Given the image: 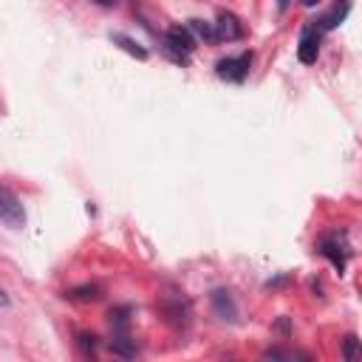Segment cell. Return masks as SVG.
<instances>
[{
    "instance_id": "obj_7",
    "label": "cell",
    "mask_w": 362,
    "mask_h": 362,
    "mask_svg": "<svg viewBox=\"0 0 362 362\" xmlns=\"http://www.w3.org/2000/svg\"><path fill=\"white\" fill-rule=\"evenodd\" d=\"M348 11H351V3H348V0L334 3V8L317 20V28H320V31H331V28H337V25L345 20V14H348Z\"/></svg>"
},
{
    "instance_id": "obj_6",
    "label": "cell",
    "mask_w": 362,
    "mask_h": 362,
    "mask_svg": "<svg viewBox=\"0 0 362 362\" xmlns=\"http://www.w3.org/2000/svg\"><path fill=\"white\" fill-rule=\"evenodd\" d=\"M209 300H212V308L221 320H238V305H235V300L226 288H215Z\"/></svg>"
},
{
    "instance_id": "obj_2",
    "label": "cell",
    "mask_w": 362,
    "mask_h": 362,
    "mask_svg": "<svg viewBox=\"0 0 362 362\" xmlns=\"http://www.w3.org/2000/svg\"><path fill=\"white\" fill-rule=\"evenodd\" d=\"M0 221L8 223L11 229L25 226V209H23V201H20L8 187H0Z\"/></svg>"
},
{
    "instance_id": "obj_13",
    "label": "cell",
    "mask_w": 362,
    "mask_h": 362,
    "mask_svg": "<svg viewBox=\"0 0 362 362\" xmlns=\"http://www.w3.org/2000/svg\"><path fill=\"white\" fill-rule=\"evenodd\" d=\"M356 354H359V339H356V334H348L342 339V356L345 359H356Z\"/></svg>"
},
{
    "instance_id": "obj_9",
    "label": "cell",
    "mask_w": 362,
    "mask_h": 362,
    "mask_svg": "<svg viewBox=\"0 0 362 362\" xmlns=\"http://www.w3.org/2000/svg\"><path fill=\"white\" fill-rule=\"evenodd\" d=\"M110 351H113L116 356H124V359H130V356H136V342L127 337V331H113V339H110Z\"/></svg>"
},
{
    "instance_id": "obj_19",
    "label": "cell",
    "mask_w": 362,
    "mask_h": 362,
    "mask_svg": "<svg viewBox=\"0 0 362 362\" xmlns=\"http://www.w3.org/2000/svg\"><path fill=\"white\" fill-rule=\"evenodd\" d=\"M300 3H303V6H308V8H311V6H317V3H320V0H300Z\"/></svg>"
},
{
    "instance_id": "obj_15",
    "label": "cell",
    "mask_w": 362,
    "mask_h": 362,
    "mask_svg": "<svg viewBox=\"0 0 362 362\" xmlns=\"http://www.w3.org/2000/svg\"><path fill=\"white\" fill-rule=\"evenodd\" d=\"M96 337H88V334H79V345H82V351L85 354H93L96 351V342H93Z\"/></svg>"
},
{
    "instance_id": "obj_5",
    "label": "cell",
    "mask_w": 362,
    "mask_h": 362,
    "mask_svg": "<svg viewBox=\"0 0 362 362\" xmlns=\"http://www.w3.org/2000/svg\"><path fill=\"white\" fill-rule=\"evenodd\" d=\"M317 54H320V31L305 28L300 37V45H297V57H300V62L311 65V62H317Z\"/></svg>"
},
{
    "instance_id": "obj_12",
    "label": "cell",
    "mask_w": 362,
    "mask_h": 362,
    "mask_svg": "<svg viewBox=\"0 0 362 362\" xmlns=\"http://www.w3.org/2000/svg\"><path fill=\"white\" fill-rule=\"evenodd\" d=\"M187 28H189V34H195L198 40H206V42L215 40V28H212V23H206V20H189Z\"/></svg>"
},
{
    "instance_id": "obj_10",
    "label": "cell",
    "mask_w": 362,
    "mask_h": 362,
    "mask_svg": "<svg viewBox=\"0 0 362 362\" xmlns=\"http://www.w3.org/2000/svg\"><path fill=\"white\" fill-rule=\"evenodd\" d=\"M65 297H68V300H76V303H93V300L102 297V288L90 283V286H79V288L65 291Z\"/></svg>"
},
{
    "instance_id": "obj_17",
    "label": "cell",
    "mask_w": 362,
    "mask_h": 362,
    "mask_svg": "<svg viewBox=\"0 0 362 362\" xmlns=\"http://www.w3.org/2000/svg\"><path fill=\"white\" fill-rule=\"evenodd\" d=\"M93 3H96V6H105V8H107V6H113L116 0H93Z\"/></svg>"
},
{
    "instance_id": "obj_4",
    "label": "cell",
    "mask_w": 362,
    "mask_h": 362,
    "mask_svg": "<svg viewBox=\"0 0 362 362\" xmlns=\"http://www.w3.org/2000/svg\"><path fill=\"white\" fill-rule=\"evenodd\" d=\"M212 28H215V40H240V34H243L238 17L229 11H221L218 20L212 23Z\"/></svg>"
},
{
    "instance_id": "obj_1",
    "label": "cell",
    "mask_w": 362,
    "mask_h": 362,
    "mask_svg": "<svg viewBox=\"0 0 362 362\" xmlns=\"http://www.w3.org/2000/svg\"><path fill=\"white\" fill-rule=\"evenodd\" d=\"M164 42H167V51L175 59H181V62H187L189 59V51L195 48V37L189 34L187 25H170L167 34H164Z\"/></svg>"
},
{
    "instance_id": "obj_11",
    "label": "cell",
    "mask_w": 362,
    "mask_h": 362,
    "mask_svg": "<svg viewBox=\"0 0 362 362\" xmlns=\"http://www.w3.org/2000/svg\"><path fill=\"white\" fill-rule=\"evenodd\" d=\"M110 40H113L116 45H122L130 57H136V59H147V51H144L136 40H130V37H124V34H110Z\"/></svg>"
},
{
    "instance_id": "obj_16",
    "label": "cell",
    "mask_w": 362,
    "mask_h": 362,
    "mask_svg": "<svg viewBox=\"0 0 362 362\" xmlns=\"http://www.w3.org/2000/svg\"><path fill=\"white\" fill-rule=\"evenodd\" d=\"M0 305H8V294H6V288H0Z\"/></svg>"
},
{
    "instance_id": "obj_18",
    "label": "cell",
    "mask_w": 362,
    "mask_h": 362,
    "mask_svg": "<svg viewBox=\"0 0 362 362\" xmlns=\"http://www.w3.org/2000/svg\"><path fill=\"white\" fill-rule=\"evenodd\" d=\"M286 6H288V0H277V8L280 11H286Z\"/></svg>"
},
{
    "instance_id": "obj_14",
    "label": "cell",
    "mask_w": 362,
    "mask_h": 362,
    "mask_svg": "<svg viewBox=\"0 0 362 362\" xmlns=\"http://www.w3.org/2000/svg\"><path fill=\"white\" fill-rule=\"evenodd\" d=\"M263 356H266V359H297L300 354H294V351H280V348H272V351H266Z\"/></svg>"
},
{
    "instance_id": "obj_8",
    "label": "cell",
    "mask_w": 362,
    "mask_h": 362,
    "mask_svg": "<svg viewBox=\"0 0 362 362\" xmlns=\"http://www.w3.org/2000/svg\"><path fill=\"white\" fill-rule=\"evenodd\" d=\"M320 252L334 263V269H345V246L339 243V238H325L322 243H320Z\"/></svg>"
},
{
    "instance_id": "obj_3",
    "label": "cell",
    "mask_w": 362,
    "mask_h": 362,
    "mask_svg": "<svg viewBox=\"0 0 362 362\" xmlns=\"http://www.w3.org/2000/svg\"><path fill=\"white\" fill-rule=\"evenodd\" d=\"M249 65H252V54H240V57H226V59H218L215 65V74L226 82H243L246 74H249Z\"/></svg>"
}]
</instances>
